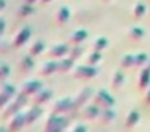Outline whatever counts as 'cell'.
Here are the masks:
<instances>
[{"label":"cell","instance_id":"cell-19","mask_svg":"<svg viewBox=\"0 0 150 132\" xmlns=\"http://www.w3.org/2000/svg\"><path fill=\"white\" fill-rule=\"evenodd\" d=\"M26 2H28V3H31V5H33V3H36L37 0H26Z\"/></svg>","mask_w":150,"mask_h":132},{"label":"cell","instance_id":"cell-21","mask_svg":"<svg viewBox=\"0 0 150 132\" xmlns=\"http://www.w3.org/2000/svg\"><path fill=\"white\" fill-rule=\"evenodd\" d=\"M0 63H2V61H0Z\"/></svg>","mask_w":150,"mask_h":132},{"label":"cell","instance_id":"cell-8","mask_svg":"<svg viewBox=\"0 0 150 132\" xmlns=\"http://www.w3.org/2000/svg\"><path fill=\"white\" fill-rule=\"evenodd\" d=\"M34 13V8H33V5L31 3H23V5L18 8V16L20 18H28V16H31Z\"/></svg>","mask_w":150,"mask_h":132},{"label":"cell","instance_id":"cell-10","mask_svg":"<svg viewBox=\"0 0 150 132\" xmlns=\"http://www.w3.org/2000/svg\"><path fill=\"white\" fill-rule=\"evenodd\" d=\"M44 48H45V45H44V42L42 40H37L36 44L33 45V47H31V55H40L44 52Z\"/></svg>","mask_w":150,"mask_h":132},{"label":"cell","instance_id":"cell-2","mask_svg":"<svg viewBox=\"0 0 150 132\" xmlns=\"http://www.w3.org/2000/svg\"><path fill=\"white\" fill-rule=\"evenodd\" d=\"M21 108H23V105H21L20 102H16V100L13 98L7 106H5L4 109H2V121H8V119H10L11 116H15L16 113H20V111H21Z\"/></svg>","mask_w":150,"mask_h":132},{"label":"cell","instance_id":"cell-15","mask_svg":"<svg viewBox=\"0 0 150 132\" xmlns=\"http://www.w3.org/2000/svg\"><path fill=\"white\" fill-rule=\"evenodd\" d=\"M66 18H68V10L62 8L58 11V21H66Z\"/></svg>","mask_w":150,"mask_h":132},{"label":"cell","instance_id":"cell-5","mask_svg":"<svg viewBox=\"0 0 150 132\" xmlns=\"http://www.w3.org/2000/svg\"><path fill=\"white\" fill-rule=\"evenodd\" d=\"M40 89H42V87H40V82H39V80H28V82L24 84L23 87H21V92L26 93L28 97H31V95L34 97Z\"/></svg>","mask_w":150,"mask_h":132},{"label":"cell","instance_id":"cell-16","mask_svg":"<svg viewBox=\"0 0 150 132\" xmlns=\"http://www.w3.org/2000/svg\"><path fill=\"white\" fill-rule=\"evenodd\" d=\"M5 29H7V21H5V19L2 18V16H0V37H4Z\"/></svg>","mask_w":150,"mask_h":132},{"label":"cell","instance_id":"cell-4","mask_svg":"<svg viewBox=\"0 0 150 132\" xmlns=\"http://www.w3.org/2000/svg\"><path fill=\"white\" fill-rule=\"evenodd\" d=\"M34 69V60H33V55H24L21 56L20 60V73L23 74H29L31 71Z\"/></svg>","mask_w":150,"mask_h":132},{"label":"cell","instance_id":"cell-3","mask_svg":"<svg viewBox=\"0 0 150 132\" xmlns=\"http://www.w3.org/2000/svg\"><path fill=\"white\" fill-rule=\"evenodd\" d=\"M29 37H31V29L28 28V26H24V28L20 29V31L16 32V35L13 37V47L15 48L23 47V45L29 40Z\"/></svg>","mask_w":150,"mask_h":132},{"label":"cell","instance_id":"cell-9","mask_svg":"<svg viewBox=\"0 0 150 132\" xmlns=\"http://www.w3.org/2000/svg\"><path fill=\"white\" fill-rule=\"evenodd\" d=\"M10 73H11V71H10V66H8L7 63H0V85L7 82Z\"/></svg>","mask_w":150,"mask_h":132},{"label":"cell","instance_id":"cell-12","mask_svg":"<svg viewBox=\"0 0 150 132\" xmlns=\"http://www.w3.org/2000/svg\"><path fill=\"white\" fill-rule=\"evenodd\" d=\"M55 68H57L55 63H45V64H44V68H42V74H44V76H47V74L53 73Z\"/></svg>","mask_w":150,"mask_h":132},{"label":"cell","instance_id":"cell-14","mask_svg":"<svg viewBox=\"0 0 150 132\" xmlns=\"http://www.w3.org/2000/svg\"><path fill=\"white\" fill-rule=\"evenodd\" d=\"M10 48V45H8V42L4 40V37H0V53H5V52Z\"/></svg>","mask_w":150,"mask_h":132},{"label":"cell","instance_id":"cell-18","mask_svg":"<svg viewBox=\"0 0 150 132\" xmlns=\"http://www.w3.org/2000/svg\"><path fill=\"white\" fill-rule=\"evenodd\" d=\"M8 129V126H0V131H7Z\"/></svg>","mask_w":150,"mask_h":132},{"label":"cell","instance_id":"cell-13","mask_svg":"<svg viewBox=\"0 0 150 132\" xmlns=\"http://www.w3.org/2000/svg\"><path fill=\"white\" fill-rule=\"evenodd\" d=\"M65 50H66L65 47L58 45V47H55V48L52 50V55H53V56H60V55H63V53H65Z\"/></svg>","mask_w":150,"mask_h":132},{"label":"cell","instance_id":"cell-20","mask_svg":"<svg viewBox=\"0 0 150 132\" xmlns=\"http://www.w3.org/2000/svg\"><path fill=\"white\" fill-rule=\"evenodd\" d=\"M42 2H50V0H42Z\"/></svg>","mask_w":150,"mask_h":132},{"label":"cell","instance_id":"cell-6","mask_svg":"<svg viewBox=\"0 0 150 132\" xmlns=\"http://www.w3.org/2000/svg\"><path fill=\"white\" fill-rule=\"evenodd\" d=\"M40 114H42L40 106H33V108H29L26 111V122L28 124H33L34 121H37V119L40 118Z\"/></svg>","mask_w":150,"mask_h":132},{"label":"cell","instance_id":"cell-7","mask_svg":"<svg viewBox=\"0 0 150 132\" xmlns=\"http://www.w3.org/2000/svg\"><path fill=\"white\" fill-rule=\"evenodd\" d=\"M50 97H52V92H50V90H42L40 89L39 92L34 95V103H36V105H44L47 100H50Z\"/></svg>","mask_w":150,"mask_h":132},{"label":"cell","instance_id":"cell-11","mask_svg":"<svg viewBox=\"0 0 150 132\" xmlns=\"http://www.w3.org/2000/svg\"><path fill=\"white\" fill-rule=\"evenodd\" d=\"M11 102V98L8 95H5L4 92H2V90H0V109H4L5 106L8 105V103Z\"/></svg>","mask_w":150,"mask_h":132},{"label":"cell","instance_id":"cell-1","mask_svg":"<svg viewBox=\"0 0 150 132\" xmlns=\"http://www.w3.org/2000/svg\"><path fill=\"white\" fill-rule=\"evenodd\" d=\"M26 124V113L20 111L8 119V131H21Z\"/></svg>","mask_w":150,"mask_h":132},{"label":"cell","instance_id":"cell-17","mask_svg":"<svg viewBox=\"0 0 150 132\" xmlns=\"http://www.w3.org/2000/svg\"><path fill=\"white\" fill-rule=\"evenodd\" d=\"M7 6V0H0V11H4Z\"/></svg>","mask_w":150,"mask_h":132}]
</instances>
